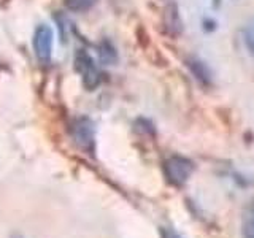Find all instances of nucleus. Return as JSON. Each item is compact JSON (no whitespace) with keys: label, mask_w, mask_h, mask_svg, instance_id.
<instances>
[{"label":"nucleus","mask_w":254,"mask_h":238,"mask_svg":"<svg viewBox=\"0 0 254 238\" xmlns=\"http://www.w3.org/2000/svg\"><path fill=\"white\" fill-rule=\"evenodd\" d=\"M194 172V164L188 157L172 156L165 161V175L172 184L183 186Z\"/></svg>","instance_id":"obj_1"},{"label":"nucleus","mask_w":254,"mask_h":238,"mask_svg":"<svg viewBox=\"0 0 254 238\" xmlns=\"http://www.w3.org/2000/svg\"><path fill=\"white\" fill-rule=\"evenodd\" d=\"M75 68L79 71L83 78V84L87 89H94L95 86L100 83V73L97 67L94 65V60L86 51L79 50L75 56Z\"/></svg>","instance_id":"obj_2"},{"label":"nucleus","mask_w":254,"mask_h":238,"mask_svg":"<svg viewBox=\"0 0 254 238\" xmlns=\"http://www.w3.org/2000/svg\"><path fill=\"white\" fill-rule=\"evenodd\" d=\"M53 30L42 24L38 26L34 32V40H32V45H34V51L38 60L48 62L51 59L53 54Z\"/></svg>","instance_id":"obj_3"},{"label":"nucleus","mask_w":254,"mask_h":238,"mask_svg":"<svg viewBox=\"0 0 254 238\" xmlns=\"http://www.w3.org/2000/svg\"><path fill=\"white\" fill-rule=\"evenodd\" d=\"M73 138L86 151L94 149V129L89 119L81 118L73 124Z\"/></svg>","instance_id":"obj_4"},{"label":"nucleus","mask_w":254,"mask_h":238,"mask_svg":"<svg viewBox=\"0 0 254 238\" xmlns=\"http://www.w3.org/2000/svg\"><path fill=\"white\" fill-rule=\"evenodd\" d=\"M188 67L190 70V73L195 76L197 81H200L205 86H208L211 83V73H210L208 67H206L203 62L197 60V59H189L188 60Z\"/></svg>","instance_id":"obj_5"},{"label":"nucleus","mask_w":254,"mask_h":238,"mask_svg":"<svg viewBox=\"0 0 254 238\" xmlns=\"http://www.w3.org/2000/svg\"><path fill=\"white\" fill-rule=\"evenodd\" d=\"M242 232L245 238H254V203L248 206L245 216H243V226Z\"/></svg>","instance_id":"obj_6"},{"label":"nucleus","mask_w":254,"mask_h":238,"mask_svg":"<svg viewBox=\"0 0 254 238\" xmlns=\"http://www.w3.org/2000/svg\"><path fill=\"white\" fill-rule=\"evenodd\" d=\"M161 237H162V238H180L177 234L173 232V230H170V229H164V227H161Z\"/></svg>","instance_id":"obj_7"},{"label":"nucleus","mask_w":254,"mask_h":238,"mask_svg":"<svg viewBox=\"0 0 254 238\" xmlns=\"http://www.w3.org/2000/svg\"><path fill=\"white\" fill-rule=\"evenodd\" d=\"M13 238H21V237H19V235H14Z\"/></svg>","instance_id":"obj_8"}]
</instances>
